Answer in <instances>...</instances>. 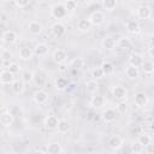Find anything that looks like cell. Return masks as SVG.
I'll list each match as a JSON object with an SVG mask.
<instances>
[{
	"label": "cell",
	"mask_w": 154,
	"mask_h": 154,
	"mask_svg": "<svg viewBox=\"0 0 154 154\" xmlns=\"http://www.w3.org/2000/svg\"><path fill=\"white\" fill-rule=\"evenodd\" d=\"M66 12H67V10L65 8V6H64L63 4H57V5H54V6L52 7V10H51V14H52V17H54L55 19H61V18H64V17L66 16Z\"/></svg>",
	"instance_id": "obj_1"
},
{
	"label": "cell",
	"mask_w": 154,
	"mask_h": 154,
	"mask_svg": "<svg viewBox=\"0 0 154 154\" xmlns=\"http://www.w3.org/2000/svg\"><path fill=\"white\" fill-rule=\"evenodd\" d=\"M112 95L114 96V99L122 101V100H126L128 97V90L122 87V85H116L112 88Z\"/></svg>",
	"instance_id": "obj_2"
},
{
	"label": "cell",
	"mask_w": 154,
	"mask_h": 154,
	"mask_svg": "<svg viewBox=\"0 0 154 154\" xmlns=\"http://www.w3.org/2000/svg\"><path fill=\"white\" fill-rule=\"evenodd\" d=\"M51 30H52L53 36L57 37V38L63 37V36L66 34V28H65V25H64L63 23H59V22H58V23H54V24L52 25Z\"/></svg>",
	"instance_id": "obj_3"
},
{
	"label": "cell",
	"mask_w": 154,
	"mask_h": 154,
	"mask_svg": "<svg viewBox=\"0 0 154 154\" xmlns=\"http://www.w3.org/2000/svg\"><path fill=\"white\" fill-rule=\"evenodd\" d=\"M52 58H53V60L59 65V64L66 63V60H67V53H66V51L59 48V49H55V51L53 52Z\"/></svg>",
	"instance_id": "obj_4"
},
{
	"label": "cell",
	"mask_w": 154,
	"mask_h": 154,
	"mask_svg": "<svg viewBox=\"0 0 154 154\" xmlns=\"http://www.w3.org/2000/svg\"><path fill=\"white\" fill-rule=\"evenodd\" d=\"M88 19H89L90 24H91V25H95V26H99V25L103 24V22H105V17H103V14H102L100 11L93 12Z\"/></svg>",
	"instance_id": "obj_5"
},
{
	"label": "cell",
	"mask_w": 154,
	"mask_h": 154,
	"mask_svg": "<svg viewBox=\"0 0 154 154\" xmlns=\"http://www.w3.org/2000/svg\"><path fill=\"white\" fill-rule=\"evenodd\" d=\"M134 102H135V105L138 106V107H144V106H147V103H148V96H147V94L143 93V91H137V93L135 94Z\"/></svg>",
	"instance_id": "obj_6"
},
{
	"label": "cell",
	"mask_w": 154,
	"mask_h": 154,
	"mask_svg": "<svg viewBox=\"0 0 154 154\" xmlns=\"http://www.w3.org/2000/svg\"><path fill=\"white\" fill-rule=\"evenodd\" d=\"M28 29H29V32H30L31 35H34V36H38V35H41L42 31H43L42 24L38 23V22H36V20L30 22L29 25H28Z\"/></svg>",
	"instance_id": "obj_7"
},
{
	"label": "cell",
	"mask_w": 154,
	"mask_h": 154,
	"mask_svg": "<svg viewBox=\"0 0 154 154\" xmlns=\"http://www.w3.org/2000/svg\"><path fill=\"white\" fill-rule=\"evenodd\" d=\"M47 100H48V93L43 89H40L34 94V101L37 105H43L45 102H47Z\"/></svg>",
	"instance_id": "obj_8"
},
{
	"label": "cell",
	"mask_w": 154,
	"mask_h": 154,
	"mask_svg": "<svg viewBox=\"0 0 154 154\" xmlns=\"http://www.w3.org/2000/svg\"><path fill=\"white\" fill-rule=\"evenodd\" d=\"M18 55H19V58H20L22 60H30V59L32 58V55H34V49L30 48V47L24 46V47L19 48Z\"/></svg>",
	"instance_id": "obj_9"
},
{
	"label": "cell",
	"mask_w": 154,
	"mask_h": 154,
	"mask_svg": "<svg viewBox=\"0 0 154 154\" xmlns=\"http://www.w3.org/2000/svg\"><path fill=\"white\" fill-rule=\"evenodd\" d=\"M108 146L113 149V150H118L122 146H123V138L118 135H113L108 138Z\"/></svg>",
	"instance_id": "obj_10"
},
{
	"label": "cell",
	"mask_w": 154,
	"mask_h": 154,
	"mask_svg": "<svg viewBox=\"0 0 154 154\" xmlns=\"http://www.w3.org/2000/svg\"><path fill=\"white\" fill-rule=\"evenodd\" d=\"M14 120V116L12 114V112H2L0 114V124L5 125V126H10L13 124Z\"/></svg>",
	"instance_id": "obj_11"
},
{
	"label": "cell",
	"mask_w": 154,
	"mask_h": 154,
	"mask_svg": "<svg viewBox=\"0 0 154 154\" xmlns=\"http://www.w3.org/2000/svg\"><path fill=\"white\" fill-rule=\"evenodd\" d=\"M116 117H117V113L113 108H106L103 109L102 114H101V118L103 119V122L106 123H112L116 120Z\"/></svg>",
	"instance_id": "obj_12"
},
{
	"label": "cell",
	"mask_w": 154,
	"mask_h": 154,
	"mask_svg": "<svg viewBox=\"0 0 154 154\" xmlns=\"http://www.w3.org/2000/svg\"><path fill=\"white\" fill-rule=\"evenodd\" d=\"M14 81V75L8 70H4L0 72V83L1 84H11Z\"/></svg>",
	"instance_id": "obj_13"
},
{
	"label": "cell",
	"mask_w": 154,
	"mask_h": 154,
	"mask_svg": "<svg viewBox=\"0 0 154 154\" xmlns=\"http://www.w3.org/2000/svg\"><path fill=\"white\" fill-rule=\"evenodd\" d=\"M137 16L141 19H148L152 16V8L147 5H142L137 8Z\"/></svg>",
	"instance_id": "obj_14"
},
{
	"label": "cell",
	"mask_w": 154,
	"mask_h": 154,
	"mask_svg": "<svg viewBox=\"0 0 154 154\" xmlns=\"http://www.w3.org/2000/svg\"><path fill=\"white\" fill-rule=\"evenodd\" d=\"M126 30L130 34H137L140 32L141 30V26H140V23L136 20V19H130L126 22Z\"/></svg>",
	"instance_id": "obj_15"
},
{
	"label": "cell",
	"mask_w": 154,
	"mask_h": 154,
	"mask_svg": "<svg viewBox=\"0 0 154 154\" xmlns=\"http://www.w3.org/2000/svg\"><path fill=\"white\" fill-rule=\"evenodd\" d=\"M58 122H59V119H58L55 116H53V114H49V116H47V117L45 118V126H46L47 129H49V130L57 129Z\"/></svg>",
	"instance_id": "obj_16"
},
{
	"label": "cell",
	"mask_w": 154,
	"mask_h": 154,
	"mask_svg": "<svg viewBox=\"0 0 154 154\" xmlns=\"http://www.w3.org/2000/svg\"><path fill=\"white\" fill-rule=\"evenodd\" d=\"M2 41L5 43H8V45H12L17 41V34L13 31V30H6L2 35Z\"/></svg>",
	"instance_id": "obj_17"
},
{
	"label": "cell",
	"mask_w": 154,
	"mask_h": 154,
	"mask_svg": "<svg viewBox=\"0 0 154 154\" xmlns=\"http://www.w3.org/2000/svg\"><path fill=\"white\" fill-rule=\"evenodd\" d=\"M142 63H143V57L138 53H134L129 58V65H132L135 67H141Z\"/></svg>",
	"instance_id": "obj_18"
},
{
	"label": "cell",
	"mask_w": 154,
	"mask_h": 154,
	"mask_svg": "<svg viewBox=\"0 0 154 154\" xmlns=\"http://www.w3.org/2000/svg\"><path fill=\"white\" fill-rule=\"evenodd\" d=\"M85 90L89 94H96V91L99 90V83L96 79H89L88 82H85Z\"/></svg>",
	"instance_id": "obj_19"
},
{
	"label": "cell",
	"mask_w": 154,
	"mask_h": 154,
	"mask_svg": "<svg viewBox=\"0 0 154 154\" xmlns=\"http://www.w3.org/2000/svg\"><path fill=\"white\" fill-rule=\"evenodd\" d=\"M125 75L128 78L130 79H136L138 76H140V70L138 67H135L132 65H129L126 69H125Z\"/></svg>",
	"instance_id": "obj_20"
},
{
	"label": "cell",
	"mask_w": 154,
	"mask_h": 154,
	"mask_svg": "<svg viewBox=\"0 0 154 154\" xmlns=\"http://www.w3.org/2000/svg\"><path fill=\"white\" fill-rule=\"evenodd\" d=\"M90 105L93 108H101L102 106H105V97L101 96V95H95L91 97L90 100Z\"/></svg>",
	"instance_id": "obj_21"
},
{
	"label": "cell",
	"mask_w": 154,
	"mask_h": 154,
	"mask_svg": "<svg viewBox=\"0 0 154 154\" xmlns=\"http://www.w3.org/2000/svg\"><path fill=\"white\" fill-rule=\"evenodd\" d=\"M90 26H91V24H90V22H89L88 18H82V19H79L77 22V29L79 31H82V32L89 31L90 30Z\"/></svg>",
	"instance_id": "obj_22"
},
{
	"label": "cell",
	"mask_w": 154,
	"mask_h": 154,
	"mask_svg": "<svg viewBox=\"0 0 154 154\" xmlns=\"http://www.w3.org/2000/svg\"><path fill=\"white\" fill-rule=\"evenodd\" d=\"M116 46H117V41H116L113 37H111V36H107V37H105V38L102 40V47H103L105 49H107V51L114 49Z\"/></svg>",
	"instance_id": "obj_23"
},
{
	"label": "cell",
	"mask_w": 154,
	"mask_h": 154,
	"mask_svg": "<svg viewBox=\"0 0 154 154\" xmlns=\"http://www.w3.org/2000/svg\"><path fill=\"white\" fill-rule=\"evenodd\" d=\"M48 46L46 43H37L35 47H34V54L38 55V57H43L48 53Z\"/></svg>",
	"instance_id": "obj_24"
},
{
	"label": "cell",
	"mask_w": 154,
	"mask_h": 154,
	"mask_svg": "<svg viewBox=\"0 0 154 154\" xmlns=\"http://www.w3.org/2000/svg\"><path fill=\"white\" fill-rule=\"evenodd\" d=\"M11 89L14 94H22L24 91V82L23 81H13L11 83Z\"/></svg>",
	"instance_id": "obj_25"
},
{
	"label": "cell",
	"mask_w": 154,
	"mask_h": 154,
	"mask_svg": "<svg viewBox=\"0 0 154 154\" xmlns=\"http://www.w3.org/2000/svg\"><path fill=\"white\" fill-rule=\"evenodd\" d=\"M100 67H101L103 75H106V76H109V75H112L114 72V66H113V64L111 61H103Z\"/></svg>",
	"instance_id": "obj_26"
},
{
	"label": "cell",
	"mask_w": 154,
	"mask_h": 154,
	"mask_svg": "<svg viewBox=\"0 0 154 154\" xmlns=\"http://www.w3.org/2000/svg\"><path fill=\"white\" fill-rule=\"evenodd\" d=\"M141 67L143 69V72L147 75H152L154 72V64H153L152 59L150 60H143Z\"/></svg>",
	"instance_id": "obj_27"
},
{
	"label": "cell",
	"mask_w": 154,
	"mask_h": 154,
	"mask_svg": "<svg viewBox=\"0 0 154 154\" xmlns=\"http://www.w3.org/2000/svg\"><path fill=\"white\" fill-rule=\"evenodd\" d=\"M46 150L49 154H60V153H63V148H61V146L59 143H51V144H48Z\"/></svg>",
	"instance_id": "obj_28"
},
{
	"label": "cell",
	"mask_w": 154,
	"mask_h": 154,
	"mask_svg": "<svg viewBox=\"0 0 154 154\" xmlns=\"http://www.w3.org/2000/svg\"><path fill=\"white\" fill-rule=\"evenodd\" d=\"M70 123L67 122V120H64V119H61V120H59L58 122V125H57V129H58V131L60 132V134H66L69 130H70Z\"/></svg>",
	"instance_id": "obj_29"
},
{
	"label": "cell",
	"mask_w": 154,
	"mask_h": 154,
	"mask_svg": "<svg viewBox=\"0 0 154 154\" xmlns=\"http://www.w3.org/2000/svg\"><path fill=\"white\" fill-rule=\"evenodd\" d=\"M101 4H102V7H103L106 11L111 12V11H113V10L117 7L118 0H102Z\"/></svg>",
	"instance_id": "obj_30"
},
{
	"label": "cell",
	"mask_w": 154,
	"mask_h": 154,
	"mask_svg": "<svg viewBox=\"0 0 154 154\" xmlns=\"http://www.w3.org/2000/svg\"><path fill=\"white\" fill-rule=\"evenodd\" d=\"M131 45H132L131 43V40L128 38V37H122V38H119L117 41V46L119 48H122V49H129L131 47Z\"/></svg>",
	"instance_id": "obj_31"
},
{
	"label": "cell",
	"mask_w": 154,
	"mask_h": 154,
	"mask_svg": "<svg viewBox=\"0 0 154 154\" xmlns=\"http://www.w3.org/2000/svg\"><path fill=\"white\" fill-rule=\"evenodd\" d=\"M54 85L58 90H65L67 88V81L66 78L64 77H58L55 81H54Z\"/></svg>",
	"instance_id": "obj_32"
},
{
	"label": "cell",
	"mask_w": 154,
	"mask_h": 154,
	"mask_svg": "<svg viewBox=\"0 0 154 154\" xmlns=\"http://www.w3.org/2000/svg\"><path fill=\"white\" fill-rule=\"evenodd\" d=\"M143 147H146L147 144H149V143H152V137H150V135H148V134H141L140 136H138V140H137Z\"/></svg>",
	"instance_id": "obj_33"
},
{
	"label": "cell",
	"mask_w": 154,
	"mask_h": 154,
	"mask_svg": "<svg viewBox=\"0 0 154 154\" xmlns=\"http://www.w3.org/2000/svg\"><path fill=\"white\" fill-rule=\"evenodd\" d=\"M84 66V60L82 58H75L72 61H71V67H73L75 70H81L82 67Z\"/></svg>",
	"instance_id": "obj_34"
},
{
	"label": "cell",
	"mask_w": 154,
	"mask_h": 154,
	"mask_svg": "<svg viewBox=\"0 0 154 154\" xmlns=\"http://www.w3.org/2000/svg\"><path fill=\"white\" fill-rule=\"evenodd\" d=\"M130 150H131L132 153H135V154H138V153H142V152L144 150V147H143L138 141H135V142L131 144Z\"/></svg>",
	"instance_id": "obj_35"
},
{
	"label": "cell",
	"mask_w": 154,
	"mask_h": 154,
	"mask_svg": "<svg viewBox=\"0 0 154 154\" xmlns=\"http://www.w3.org/2000/svg\"><path fill=\"white\" fill-rule=\"evenodd\" d=\"M7 70H8L10 72H12L13 75H16V73H18V72L20 71V66H19L17 63H8Z\"/></svg>",
	"instance_id": "obj_36"
},
{
	"label": "cell",
	"mask_w": 154,
	"mask_h": 154,
	"mask_svg": "<svg viewBox=\"0 0 154 154\" xmlns=\"http://www.w3.org/2000/svg\"><path fill=\"white\" fill-rule=\"evenodd\" d=\"M0 58H1L2 61H10V60L12 59V53H11V51H10V49H4V51L1 52V54H0Z\"/></svg>",
	"instance_id": "obj_37"
},
{
	"label": "cell",
	"mask_w": 154,
	"mask_h": 154,
	"mask_svg": "<svg viewBox=\"0 0 154 154\" xmlns=\"http://www.w3.org/2000/svg\"><path fill=\"white\" fill-rule=\"evenodd\" d=\"M64 6L67 11H75L77 8V1L76 0H66Z\"/></svg>",
	"instance_id": "obj_38"
},
{
	"label": "cell",
	"mask_w": 154,
	"mask_h": 154,
	"mask_svg": "<svg viewBox=\"0 0 154 154\" xmlns=\"http://www.w3.org/2000/svg\"><path fill=\"white\" fill-rule=\"evenodd\" d=\"M91 76H93L94 79H100V78H102L105 75H103L101 67H95V69L91 71Z\"/></svg>",
	"instance_id": "obj_39"
},
{
	"label": "cell",
	"mask_w": 154,
	"mask_h": 154,
	"mask_svg": "<svg viewBox=\"0 0 154 154\" xmlns=\"http://www.w3.org/2000/svg\"><path fill=\"white\" fill-rule=\"evenodd\" d=\"M22 77H23V82L24 83H31L34 81V73L31 71H25Z\"/></svg>",
	"instance_id": "obj_40"
},
{
	"label": "cell",
	"mask_w": 154,
	"mask_h": 154,
	"mask_svg": "<svg viewBox=\"0 0 154 154\" xmlns=\"http://www.w3.org/2000/svg\"><path fill=\"white\" fill-rule=\"evenodd\" d=\"M117 109H118V112L122 113V114L126 113V111H128V105H126L125 100H122V101L118 102V105H117Z\"/></svg>",
	"instance_id": "obj_41"
},
{
	"label": "cell",
	"mask_w": 154,
	"mask_h": 154,
	"mask_svg": "<svg viewBox=\"0 0 154 154\" xmlns=\"http://www.w3.org/2000/svg\"><path fill=\"white\" fill-rule=\"evenodd\" d=\"M13 1H14L16 6L19 8H24L30 4V0H13Z\"/></svg>",
	"instance_id": "obj_42"
},
{
	"label": "cell",
	"mask_w": 154,
	"mask_h": 154,
	"mask_svg": "<svg viewBox=\"0 0 154 154\" xmlns=\"http://www.w3.org/2000/svg\"><path fill=\"white\" fill-rule=\"evenodd\" d=\"M34 81H35V83H36L38 87L43 84V78H42L41 76H35V75H34Z\"/></svg>",
	"instance_id": "obj_43"
},
{
	"label": "cell",
	"mask_w": 154,
	"mask_h": 154,
	"mask_svg": "<svg viewBox=\"0 0 154 154\" xmlns=\"http://www.w3.org/2000/svg\"><path fill=\"white\" fill-rule=\"evenodd\" d=\"M144 149H146V152H147L148 154H153V153H154V144L149 143V144H147V146L144 147Z\"/></svg>",
	"instance_id": "obj_44"
},
{
	"label": "cell",
	"mask_w": 154,
	"mask_h": 154,
	"mask_svg": "<svg viewBox=\"0 0 154 154\" xmlns=\"http://www.w3.org/2000/svg\"><path fill=\"white\" fill-rule=\"evenodd\" d=\"M148 54H149L150 59L154 57V54H153V43H152V42H150V45H149V47H148Z\"/></svg>",
	"instance_id": "obj_45"
},
{
	"label": "cell",
	"mask_w": 154,
	"mask_h": 154,
	"mask_svg": "<svg viewBox=\"0 0 154 154\" xmlns=\"http://www.w3.org/2000/svg\"><path fill=\"white\" fill-rule=\"evenodd\" d=\"M66 70H67V66H66V64H65V63H63V64H59V71L64 72V71H66Z\"/></svg>",
	"instance_id": "obj_46"
},
{
	"label": "cell",
	"mask_w": 154,
	"mask_h": 154,
	"mask_svg": "<svg viewBox=\"0 0 154 154\" xmlns=\"http://www.w3.org/2000/svg\"><path fill=\"white\" fill-rule=\"evenodd\" d=\"M2 109V103H1V101H0V111Z\"/></svg>",
	"instance_id": "obj_47"
},
{
	"label": "cell",
	"mask_w": 154,
	"mask_h": 154,
	"mask_svg": "<svg viewBox=\"0 0 154 154\" xmlns=\"http://www.w3.org/2000/svg\"><path fill=\"white\" fill-rule=\"evenodd\" d=\"M5 1H13V0H5Z\"/></svg>",
	"instance_id": "obj_48"
},
{
	"label": "cell",
	"mask_w": 154,
	"mask_h": 154,
	"mask_svg": "<svg viewBox=\"0 0 154 154\" xmlns=\"http://www.w3.org/2000/svg\"><path fill=\"white\" fill-rule=\"evenodd\" d=\"M0 132H1V129H0Z\"/></svg>",
	"instance_id": "obj_49"
}]
</instances>
